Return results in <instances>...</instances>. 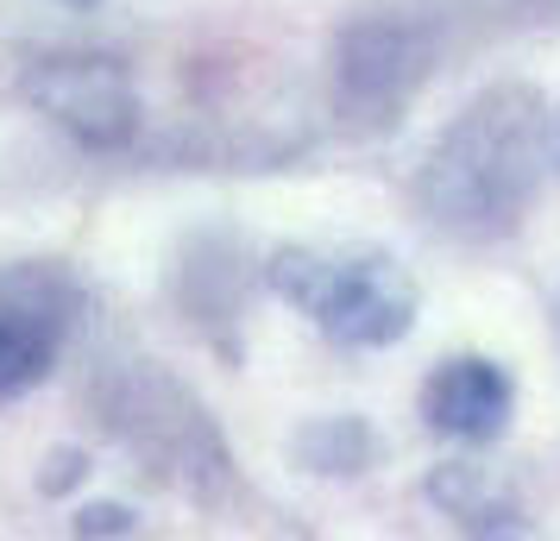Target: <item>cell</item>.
Returning a JSON list of instances; mask_svg holds the SVG:
<instances>
[{
  "mask_svg": "<svg viewBox=\"0 0 560 541\" xmlns=\"http://www.w3.org/2000/svg\"><path fill=\"white\" fill-rule=\"evenodd\" d=\"M555 157V114L529 82H491L416 164V214L459 246H498L529 221Z\"/></svg>",
  "mask_w": 560,
  "mask_h": 541,
  "instance_id": "6da1fadb",
  "label": "cell"
},
{
  "mask_svg": "<svg viewBox=\"0 0 560 541\" xmlns=\"http://www.w3.org/2000/svg\"><path fill=\"white\" fill-rule=\"evenodd\" d=\"M82 397L95 410V428L171 497L196 510H228L240 497V472H233L221 422L171 365L145 353H102Z\"/></svg>",
  "mask_w": 560,
  "mask_h": 541,
  "instance_id": "7a4b0ae2",
  "label": "cell"
},
{
  "mask_svg": "<svg viewBox=\"0 0 560 541\" xmlns=\"http://www.w3.org/2000/svg\"><path fill=\"white\" fill-rule=\"evenodd\" d=\"M265 284L278 290L290 309L303 315L315 334L334 346H397L416 328L422 290L404 264L378 246H278L265 264Z\"/></svg>",
  "mask_w": 560,
  "mask_h": 541,
  "instance_id": "3957f363",
  "label": "cell"
},
{
  "mask_svg": "<svg viewBox=\"0 0 560 541\" xmlns=\"http://www.w3.org/2000/svg\"><path fill=\"white\" fill-rule=\"evenodd\" d=\"M434 57L441 38L416 13H359L353 26H340L328 51V102L340 127L365 139L390 132L434 77Z\"/></svg>",
  "mask_w": 560,
  "mask_h": 541,
  "instance_id": "277c9868",
  "label": "cell"
},
{
  "mask_svg": "<svg viewBox=\"0 0 560 541\" xmlns=\"http://www.w3.org/2000/svg\"><path fill=\"white\" fill-rule=\"evenodd\" d=\"M20 102L45 114L63 139H77L82 152H132L145 107L139 82L120 57L107 51H45L20 70Z\"/></svg>",
  "mask_w": 560,
  "mask_h": 541,
  "instance_id": "5b68a950",
  "label": "cell"
},
{
  "mask_svg": "<svg viewBox=\"0 0 560 541\" xmlns=\"http://www.w3.org/2000/svg\"><path fill=\"white\" fill-rule=\"evenodd\" d=\"M82 309H89V290L63 258L0 264V403H13L51 378Z\"/></svg>",
  "mask_w": 560,
  "mask_h": 541,
  "instance_id": "8992f818",
  "label": "cell"
},
{
  "mask_svg": "<svg viewBox=\"0 0 560 541\" xmlns=\"http://www.w3.org/2000/svg\"><path fill=\"white\" fill-rule=\"evenodd\" d=\"M510 410H516V385H510L504 365L485 360V353L441 360L416 390L422 428L441 440H459V447H491L510 428Z\"/></svg>",
  "mask_w": 560,
  "mask_h": 541,
  "instance_id": "52a82bcc",
  "label": "cell"
},
{
  "mask_svg": "<svg viewBox=\"0 0 560 541\" xmlns=\"http://www.w3.org/2000/svg\"><path fill=\"white\" fill-rule=\"evenodd\" d=\"M240 284H246V264H240V246L228 233H196L183 246V264H177V303L183 315L202 328L221 353H240L233 346V321H240Z\"/></svg>",
  "mask_w": 560,
  "mask_h": 541,
  "instance_id": "ba28073f",
  "label": "cell"
},
{
  "mask_svg": "<svg viewBox=\"0 0 560 541\" xmlns=\"http://www.w3.org/2000/svg\"><path fill=\"white\" fill-rule=\"evenodd\" d=\"M422 497H429L454 529H466V536H523V529H529L516 491L479 460H441L429 479H422Z\"/></svg>",
  "mask_w": 560,
  "mask_h": 541,
  "instance_id": "9c48e42d",
  "label": "cell"
},
{
  "mask_svg": "<svg viewBox=\"0 0 560 541\" xmlns=\"http://www.w3.org/2000/svg\"><path fill=\"white\" fill-rule=\"evenodd\" d=\"M296 460L322 479H359L365 466H378V435L359 415H315L296 435Z\"/></svg>",
  "mask_w": 560,
  "mask_h": 541,
  "instance_id": "30bf717a",
  "label": "cell"
},
{
  "mask_svg": "<svg viewBox=\"0 0 560 541\" xmlns=\"http://www.w3.org/2000/svg\"><path fill=\"white\" fill-rule=\"evenodd\" d=\"M70 529H77V536H139V516H132L127 504H82V510L70 516Z\"/></svg>",
  "mask_w": 560,
  "mask_h": 541,
  "instance_id": "8fae6325",
  "label": "cell"
},
{
  "mask_svg": "<svg viewBox=\"0 0 560 541\" xmlns=\"http://www.w3.org/2000/svg\"><path fill=\"white\" fill-rule=\"evenodd\" d=\"M82 472H89V454H77V447H57L51 460H45V472H38V491H45V497H63L70 485H82Z\"/></svg>",
  "mask_w": 560,
  "mask_h": 541,
  "instance_id": "7c38bea8",
  "label": "cell"
},
{
  "mask_svg": "<svg viewBox=\"0 0 560 541\" xmlns=\"http://www.w3.org/2000/svg\"><path fill=\"white\" fill-rule=\"evenodd\" d=\"M63 7H77V13H89V7H102V0H63Z\"/></svg>",
  "mask_w": 560,
  "mask_h": 541,
  "instance_id": "4fadbf2b",
  "label": "cell"
},
{
  "mask_svg": "<svg viewBox=\"0 0 560 541\" xmlns=\"http://www.w3.org/2000/svg\"><path fill=\"white\" fill-rule=\"evenodd\" d=\"M555 164H560V132H555Z\"/></svg>",
  "mask_w": 560,
  "mask_h": 541,
  "instance_id": "5bb4252c",
  "label": "cell"
}]
</instances>
